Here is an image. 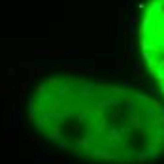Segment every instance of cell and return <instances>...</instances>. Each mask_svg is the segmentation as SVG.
Here are the masks:
<instances>
[{
	"instance_id": "cell-15",
	"label": "cell",
	"mask_w": 164,
	"mask_h": 164,
	"mask_svg": "<svg viewBox=\"0 0 164 164\" xmlns=\"http://www.w3.org/2000/svg\"><path fill=\"white\" fill-rule=\"evenodd\" d=\"M40 142V138H36V136H32V138H28V143H38Z\"/></svg>"
},
{
	"instance_id": "cell-4",
	"label": "cell",
	"mask_w": 164,
	"mask_h": 164,
	"mask_svg": "<svg viewBox=\"0 0 164 164\" xmlns=\"http://www.w3.org/2000/svg\"><path fill=\"white\" fill-rule=\"evenodd\" d=\"M19 125H21V111L17 110V104H15V108H13V123H11V126L17 128Z\"/></svg>"
},
{
	"instance_id": "cell-5",
	"label": "cell",
	"mask_w": 164,
	"mask_h": 164,
	"mask_svg": "<svg viewBox=\"0 0 164 164\" xmlns=\"http://www.w3.org/2000/svg\"><path fill=\"white\" fill-rule=\"evenodd\" d=\"M132 74H134V76H138V78H142V79H145V76H143V68H142L140 62H134V64H132Z\"/></svg>"
},
{
	"instance_id": "cell-6",
	"label": "cell",
	"mask_w": 164,
	"mask_h": 164,
	"mask_svg": "<svg viewBox=\"0 0 164 164\" xmlns=\"http://www.w3.org/2000/svg\"><path fill=\"white\" fill-rule=\"evenodd\" d=\"M47 138H49V140H57V142H58V140H62V132H61V128H53V130L47 134Z\"/></svg>"
},
{
	"instance_id": "cell-8",
	"label": "cell",
	"mask_w": 164,
	"mask_h": 164,
	"mask_svg": "<svg viewBox=\"0 0 164 164\" xmlns=\"http://www.w3.org/2000/svg\"><path fill=\"white\" fill-rule=\"evenodd\" d=\"M157 83H158V85H164V70H162V68L157 70Z\"/></svg>"
},
{
	"instance_id": "cell-14",
	"label": "cell",
	"mask_w": 164,
	"mask_h": 164,
	"mask_svg": "<svg viewBox=\"0 0 164 164\" xmlns=\"http://www.w3.org/2000/svg\"><path fill=\"white\" fill-rule=\"evenodd\" d=\"M147 93H149V94H153V96H157V91H155V87H153V85H149Z\"/></svg>"
},
{
	"instance_id": "cell-3",
	"label": "cell",
	"mask_w": 164,
	"mask_h": 164,
	"mask_svg": "<svg viewBox=\"0 0 164 164\" xmlns=\"http://www.w3.org/2000/svg\"><path fill=\"white\" fill-rule=\"evenodd\" d=\"M145 153H147L149 157H153V158H158V157H160V149H158V145H157V143H149Z\"/></svg>"
},
{
	"instance_id": "cell-19",
	"label": "cell",
	"mask_w": 164,
	"mask_h": 164,
	"mask_svg": "<svg viewBox=\"0 0 164 164\" xmlns=\"http://www.w3.org/2000/svg\"><path fill=\"white\" fill-rule=\"evenodd\" d=\"M158 113H160V115H164V108H160V110H158Z\"/></svg>"
},
{
	"instance_id": "cell-7",
	"label": "cell",
	"mask_w": 164,
	"mask_h": 164,
	"mask_svg": "<svg viewBox=\"0 0 164 164\" xmlns=\"http://www.w3.org/2000/svg\"><path fill=\"white\" fill-rule=\"evenodd\" d=\"M140 46H142V49H143V51H147L149 47H153L151 43L147 42V38H145V36H142V38H140Z\"/></svg>"
},
{
	"instance_id": "cell-16",
	"label": "cell",
	"mask_w": 164,
	"mask_h": 164,
	"mask_svg": "<svg viewBox=\"0 0 164 164\" xmlns=\"http://www.w3.org/2000/svg\"><path fill=\"white\" fill-rule=\"evenodd\" d=\"M123 19V10H117V21Z\"/></svg>"
},
{
	"instance_id": "cell-13",
	"label": "cell",
	"mask_w": 164,
	"mask_h": 164,
	"mask_svg": "<svg viewBox=\"0 0 164 164\" xmlns=\"http://www.w3.org/2000/svg\"><path fill=\"white\" fill-rule=\"evenodd\" d=\"M155 121H157V123H158L160 126H164V115H158V117L155 119Z\"/></svg>"
},
{
	"instance_id": "cell-2",
	"label": "cell",
	"mask_w": 164,
	"mask_h": 164,
	"mask_svg": "<svg viewBox=\"0 0 164 164\" xmlns=\"http://www.w3.org/2000/svg\"><path fill=\"white\" fill-rule=\"evenodd\" d=\"M130 126L132 128H142L143 126V123H142V117H140V111H138V108L134 110L132 113H130Z\"/></svg>"
},
{
	"instance_id": "cell-1",
	"label": "cell",
	"mask_w": 164,
	"mask_h": 164,
	"mask_svg": "<svg viewBox=\"0 0 164 164\" xmlns=\"http://www.w3.org/2000/svg\"><path fill=\"white\" fill-rule=\"evenodd\" d=\"M91 157H93V158H108V160H115V162H119V160H121V158H117L115 155L108 153V151H102V149H96V151H91Z\"/></svg>"
},
{
	"instance_id": "cell-18",
	"label": "cell",
	"mask_w": 164,
	"mask_h": 164,
	"mask_svg": "<svg viewBox=\"0 0 164 164\" xmlns=\"http://www.w3.org/2000/svg\"><path fill=\"white\" fill-rule=\"evenodd\" d=\"M160 91H162V98H164V85H160Z\"/></svg>"
},
{
	"instance_id": "cell-12",
	"label": "cell",
	"mask_w": 164,
	"mask_h": 164,
	"mask_svg": "<svg viewBox=\"0 0 164 164\" xmlns=\"http://www.w3.org/2000/svg\"><path fill=\"white\" fill-rule=\"evenodd\" d=\"M57 147H58V149H66V147H68V143H66V142H62V140H58V142H57Z\"/></svg>"
},
{
	"instance_id": "cell-9",
	"label": "cell",
	"mask_w": 164,
	"mask_h": 164,
	"mask_svg": "<svg viewBox=\"0 0 164 164\" xmlns=\"http://www.w3.org/2000/svg\"><path fill=\"white\" fill-rule=\"evenodd\" d=\"M128 23L134 25V26L138 25V15H136V11H134V10H130V19H128Z\"/></svg>"
},
{
	"instance_id": "cell-17",
	"label": "cell",
	"mask_w": 164,
	"mask_h": 164,
	"mask_svg": "<svg viewBox=\"0 0 164 164\" xmlns=\"http://www.w3.org/2000/svg\"><path fill=\"white\" fill-rule=\"evenodd\" d=\"M157 134H158L160 138H164V126H162V128H158V130H157Z\"/></svg>"
},
{
	"instance_id": "cell-10",
	"label": "cell",
	"mask_w": 164,
	"mask_h": 164,
	"mask_svg": "<svg viewBox=\"0 0 164 164\" xmlns=\"http://www.w3.org/2000/svg\"><path fill=\"white\" fill-rule=\"evenodd\" d=\"M126 49H128V53H134V51H136V40H134V38L130 40V43H128Z\"/></svg>"
},
{
	"instance_id": "cell-11",
	"label": "cell",
	"mask_w": 164,
	"mask_h": 164,
	"mask_svg": "<svg viewBox=\"0 0 164 164\" xmlns=\"http://www.w3.org/2000/svg\"><path fill=\"white\" fill-rule=\"evenodd\" d=\"M34 158H36L38 162H40V160H49V157H47V155H42V153H38V151L34 153Z\"/></svg>"
}]
</instances>
